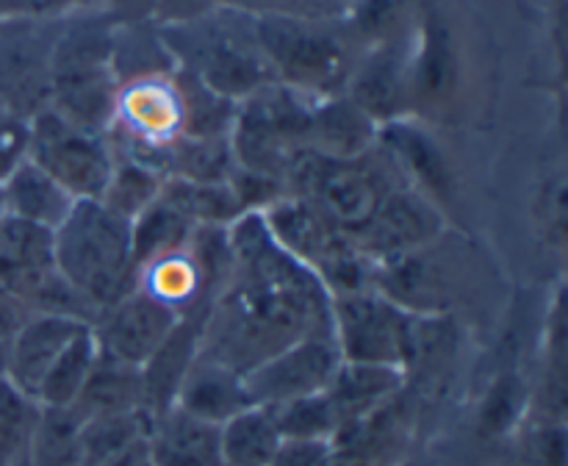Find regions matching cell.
I'll return each mask as SVG.
<instances>
[{
    "instance_id": "1",
    "label": "cell",
    "mask_w": 568,
    "mask_h": 466,
    "mask_svg": "<svg viewBox=\"0 0 568 466\" xmlns=\"http://www.w3.org/2000/svg\"><path fill=\"white\" fill-rule=\"evenodd\" d=\"M233 272L205 316L200 355L247 375L297 338L331 327V292L272 239L261 211L231 227Z\"/></svg>"
},
{
    "instance_id": "2",
    "label": "cell",
    "mask_w": 568,
    "mask_h": 466,
    "mask_svg": "<svg viewBox=\"0 0 568 466\" xmlns=\"http://www.w3.org/2000/svg\"><path fill=\"white\" fill-rule=\"evenodd\" d=\"M159 33L178 70L189 72L231 103L239 105L270 83H277L255 37L253 14L220 6L203 20L159 28Z\"/></svg>"
},
{
    "instance_id": "3",
    "label": "cell",
    "mask_w": 568,
    "mask_h": 466,
    "mask_svg": "<svg viewBox=\"0 0 568 466\" xmlns=\"http://www.w3.org/2000/svg\"><path fill=\"white\" fill-rule=\"evenodd\" d=\"M50 109L72 125L105 136L114 120L120 78L114 70V20L92 11L70 14L50 50Z\"/></svg>"
},
{
    "instance_id": "4",
    "label": "cell",
    "mask_w": 568,
    "mask_h": 466,
    "mask_svg": "<svg viewBox=\"0 0 568 466\" xmlns=\"http://www.w3.org/2000/svg\"><path fill=\"white\" fill-rule=\"evenodd\" d=\"M53 259L59 275L98 314L136 286L131 222L100 200H75L67 220L53 231Z\"/></svg>"
},
{
    "instance_id": "5",
    "label": "cell",
    "mask_w": 568,
    "mask_h": 466,
    "mask_svg": "<svg viewBox=\"0 0 568 466\" xmlns=\"http://www.w3.org/2000/svg\"><path fill=\"white\" fill-rule=\"evenodd\" d=\"M255 37L275 72V81L308 100L347 92L349 78L364 55L344 17H255Z\"/></svg>"
},
{
    "instance_id": "6",
    "label": "cell",
    "mask_w": 568,
    "mask_h": 466,
    "mask_svg": "<svg viewBox=\"0 0 568 466\" xmlns=\"http://www.w3.org/2000/svg\"><path fill=\"white\" fill-rule=\"evenodd\" d=\"M308 122L311 100L283 83H270L236 105L227 133L233 161L286 186L288 172L308 153Z\"/></svg>"
},
{
    "instance_id": "7",
    "label": "cell",
    "mask_w": 568,
    "mask_h": 466,
    "mask_svg": "<svg viewBox=\"0 0 568 466\" xmlns=\"http://www.w3.org/2000/svg\"><path fill=\"white\" fill-rule=\"evenodd\" d=\"M419 316L375 286L331 294V327L342 361L408 369Z\"/></svg>"
},
{
    "instance_id": "8",
    "label": "cell",
    "mask_w": 568,
    "mask_h": 466,
    "mask_svg": "<svg viewBox=\"0 0 568 466\" xmlns=\"http://www.w3.org/2000/svg\"><path fill=\"white\" fill-rule=\"evenodd\" d=\"M26 159L48 172L75 200H100L116 153L109 136L72 125L48 105L28 120Z\"/></svg>"
},
{
    "instance_id": "9",
    "label": "cell",
    "mask_w": 568,
    "mask_h": 466,
    "mask_svg": "<svg viewBox=\"0 0 568 466\" xmlns=\"http://www.w3.org/2000/svg\"><path fill=\"white\" fill-rule=\"evenodd\" d=\"M338 366H342V353L333 338V327H325L297 338L264 364L250 369L244 375V386L253 405L272 408L288 399L327 392Z\"/></svg>"
},
{
    "instance_id": "10",
    "label": "cell",
    "mask_w": 568,
    "mask_h": 466,
    "mask_svg": "<svg viewBox=\"0 0 568 466\" xmlns=\"http://www.w3.org/2000/svg\"><path fill=\"white\" fill-rule=\"evenodd\" d=\"M37 20L26 17L0 26V103L22 120H31L50 103L48 70L55 31L48 33Z\"/></svg>"
},
{
    "instance_id": "11",
    "label": "cell",
    "mask_w": 568,
    "mask_h": 466,
    "mask_svg": "<svg viewBox=\"0 0 568 466\" xmlns=\"http://www.w3.org/2000/svg\"><path fill=\"white\" fill-rule=\"evenodd\" d=\"M444 233V216L433 200L416 192L408 183H399L383 200L375 220L353 239L355 247L372 266L436 244Z\"/></svg>"
},
{
    "instance_id": "12",
    "label": "cell",
    "mask_w": 568,
    "mask_h": 466,
    "mask_svg": "<svg viewBox=\"0 0 568 466\" xmlns=\"http://www.w3.org/2000/svg\"><path fill=\"white\" fill-rule=\"evenodd\" d=\"M181 316L170 305L150 297L142 288H131L125 297L100 311L92 322V333L103 353L142 369L155 350L170 338Z\"/></svg>"
},
{
    "instance_id": "13",
    "label": "cell",
    "mask_w": 568,
    "mask_h": 466,
    "mask_svg": "<svg viewBox=\"0 0 568 466\" xmlns=\"http://www.w3.org/2000/svg\"><path fill=\"white\" fill-rule=\"evenodd\" d=\"M460 64L449 28L436 14H425L410 33L408 92L410 114H436L458 92Z\"/></svg>"
},
{
    "instance_id": "14",
    "label": "cell",
    "mask_w": 568,
    "mask_h": 466,
    "mask_svg": "<svg viewBox=\"0 0 568 466\" xmlns=\"http://www.w3.org/2000/svg\"><path fill=\"white\" fill-rule=\"evenodd\" d=\"M410 33L403 39H394V42L364 50L347 83V92H344L377 125H386V122L394 120H408L410 116Z\"/></svg>"
},
{
    "instance_id": "15",
    "label": "cell",
    "mask_w": 568,
    "mask_h": 466,
    "mask_svg": "<svg viewBox=\"0 0 568 466\" xmlns=\"http://www.w3.org/2000/svg\"><path fill=\"white\" fill-rule=\"evenodd\" d=\"M83 327H89L87 322L70 320V316L31 314L6 344V377L28 397L37 399L39 383Z\"/></svg>"
},
{
    "instance_id": "16",
    "label": "cell",
    "mask_w": 568,
    "mask_h": 466,
    "mask_svg": "<svg viewBox=\"0 0 568 466\" xmlns=\"http://www.w3.org/2000/svg\"><path fill=\"white\" fill-rule=\"evenodd\" d=\"M377 148L388 155L394 170L408 186L442 203L453 194V172L438 144L410 120H394L377 131Z\"/></svg>"
},
{
    "instance_id": "17",
    "label": "cell",
    "mask_w": 568,
    "mask_h": 466,
    "mask_svg": "<svg viewBox=\"0 0 568 466\" xmlns=\"http://www.w3.org/2000/svg\"><path fill=\"white\" fill-rule=\"evenodd\" d=\"M144 442L155 466H222V425L197 419L178 405L150 419Z\"/></svg>"
},
{
    "instance_id": "18",
    "label": "cell",
    "mask_w": 568,
    "mask_h": 466,
    "mask_svg": "<svg viewBox=\"0 0 568 466\" xmlns=\"http://www.w3.org/2000/svg\"><path fill=\"white\" fill-rule=\"evenodd\" d=\"M53 272V231L11 214L0 216V286L28 305V297Z\"/></svg>"
},
{
    "instance_id": "19",
    "label": "cell",
    "mask_w": 568,
    "mask_h": 466,
    "mask_svg": "<svg viewBox=\"0 0 568 466\" xmlns=\"http://www.w3.org/2000/svg\"><path fill=\"white\" fill-rule=\"evenodd\" d=\"M377 125L347 94L311 100L308 150L325 159H361L377 144Z\"/></svg>"
},
{
    "instance_id": "20",
    "label": "cell",
    "mask_w": 568,
    "mask_h": 466,
    "mask_svg": "<svg viewBox=\"0 0 568 466\" xmlns=\"http://www.w3.org/2000/svg\"><path fill=\"white\" fill-rule=\"evenodd\" d=\"M172 405L197 416V419L225 425L236 414L253 408V399L244 386V375L197 353V358L192 361L181 386H178Z\"/></svg>"
},
{
    "instance_id": "21",
    "label": "cell",
    "mask_w": 568,
    "mask_h": 466,
    "mask_svg": "<svg viewBox=\"0 0 568 466\" xmlns=\"http://www.w3.org/2000/svg\"><path fill=\"white\" fill-rule=\"evenodd\" d=\"M403 386L405 369H397V366L342 361L325 394L342 427H349L364 419H372L377 411L386 408Z\"/></svg>"
},
{
    "instance_id": "22",
    "label": "cell",
    "mask_w": 568,
    "mask_h": 466,
    "mask_svg": "<svg viewBox=\"0 0 568 466\" xmlns=\"http://www.w3.org/2000/svg\"><path fill=\"white\" fill-rule=\"evenodd\" d=\"M6 211L17 220L55 231L75 205V197L59 186L44 170H39L31 159H22L3 181Z\"/></svg>"
},
{
    "instance_id": "23",
    "label": "cell",
    "mask_w": 568,
    "mask_h": 466,
    "mask_svg": "<svg viewBox=\"0 0 568 466\" xmlns=\"http://www.w3.org/2000/svg\"><path fill=\"white\" fill-rule=\"evenodd\" d=\"M70 411L78 416V422L94 419V416L128 414V411H144L142 369L98 347V361H94L92 372H89L87 386H83L81 397L75 399Z\"/></svg>"
},
{
    "instance_id": "24",
    "label": "cell",
    "mask_w": 568,
    "mask_h": 466,
    "mask_svg": "<svg viewBox=\"0 0 568 466\" xmlns=\"http://www.w3.org/2000/svg\"><path fill=\"white\" fill-rule=\"evenodd\" d=\"M94 361H98V338H94L92 325H89L53 361L44 381L39 383L37 403L42 408H72L75 399L81 397L83 386H87Z\"/></svg>"
},
{
    "instance_id": "25",
    "label": "cell",
    "mask_w": 568,
    "mask_h": 466,
    "mask_svg": "<svg viewBox=\"0 0 568 466\" xmlns=\"http://www.w3.org/2000/svg\"><path fill=\"white\" fill-rule=\"evenodd\" d=\"M194 227L197 225L183 211H178L164 194H159L155 203H150L136 220H131V250L136 270L159 255L186 247Z\"/></svg>"
},
{
    "instance_id": "26",
    "label": "cell",
    "mask_w": 568,
    "mask_h": 466,
    "mask_svg": "<svg viewBox=\"0 0 568 466\" xmlns=\"http://www.w3.org/2000/svg\"><path fill=\"white\" fill-rule=\"evenodd\" d=\"M281 433L261 405L242 411L222 425V466H272Z\"/></svg>"
},
{
    "instance_id": "27",
    "label": "cell",
    "mask_w": 568,
    "mask_h": 466,
    "mask_svg": "<svg viewBox=\"0 0 568 466\" xmlns=\"http://www.w3.org/2000/svg\"><path fill=\"white\" fill-rule=\"evenodd\" d=\"M161 194H164L178 211H183L194 225L231 227L239 216L247 214L227 181L194 183V181H181V178H166Z\"/></svg>"
},
{
    "instance_id": "28",
    "label": "cell",
    "mask_w": 568,
    "mask_h": 466,
    "mask_svg": "<svg viewBox=\"0 0 568 466\" xmlns=\"http://www.w3.org/2000/svg\"><path fill=\"white\" fill-rule=\"evenodd\" d=\"M164 181L166 178L161 175L159 170H153V166L116 155L109 183H105L103 194H100V203L109 211H114L116 216L131 222L136 220L150 203L159 200Z\"/></svg>"
},
{
    "instance_id": "29",
    "label": "cell",
    "mask_w": 568,
    "mask_h": 466,
    "mask_svg": "<svg viewBox=\"0 0 568 466\" xmlns=\"http://www.w3.org/2000/svg\"><path fill=\"white\" fill-rule=\"evenodd\" d=\"M344 22L361 48H377L414 31V0H353Z\"/></svg>"
},
{
    "instance_id": "30",
    "label": "cell",
    "mask_w": 568,
    "mask_h": 466,
    "mask_svg": "<svg viewBox=\"0 0 568 466\" xmlns=\"http://www.w3.org/2000/svg\"><path fill=\"white\" fill-rule=\"evenodd\" d=\"M42 405L17 388L9 377H0V466H20L28 460L33 430Z\"/></svg>"
},
{
    "instance_id": "31",
    "label": "cell",
    "mask_w": 568,
    "mask_h": 466,
    "mask_svg": "<svg viewBox=\"0 0 568 466\" xmlns=\"http://www.w3.org/2000/svg\"><path fill=\"white\" fill-rule=\"evenodd\" d=\"M150 416L144 411H128V414H109L83 419L78 427L83 466H100L116 455L120 449L131 447L133 442L148 436Z\"/></svg>"
},
{
    "instance_id": "32",
    "label": "cell",
    "mask_w": 568,
    "mask_h": 466,
    "mask_svg": "<svg viewBox=\"0 0 568 466\" xmlns=\"http://www.w3.org/2000/svg\"><path fill=\"white\" fill-rule=\"evenodd\" d=\"M78 416L70 408H42L33 430L28 466H83Z\"/></svg>"
},
{
    "instance_id": "33",
    "label": "cell",
    "mask_w": 568,
    "mask_h": 466,
    "mask_svg": "<svg viewBox=\"0 0 568 466\" xmlns=\"http://www.w3.org/2000/svg\"><path fill=\"white\" fill-rule=\"evenodd\" d=\"M272 414L281 438H303V442H333L342 430L336 411H333L327 394H311V397L288 399V403L266 408Z\"/></svg>"
},
{
    "instance_id": "34",
    "label": "cell",
    "mask_w": 568,
    "mask_h": 466,
    "mask_svg": "<svg viewBox=\"0 0 568 466\" xmlns=\"http://www.w3.org/2000/svg\"><path fill=\"white\" fill-rule=\"evenodd\" d=\"M227 9L253 17H305V20H342L353 0H222Z\"/></svg>"
},
{
    "instance_id": "35",
    "label": "cell",
    "mask_w": 568,
    "mask_h": 466,
    "mask_svg": "<svg viewBox=\"0 0 568 466\" xmlns=\"http://www.w3.org/2000/svg\"><path fill=\"white\" fill-rule=\"evenodd\" d=\"M28 153V120L0 103V183Z\"/></svg>"
},
{
    "instance_id": "36",
    "label": "cell",
    "mask_w": 568,
    "mask_h": 466,
    "mask_svg": "<svg viewBox=\"0 0 568 466\" xmlns=\"http://www.w3.org/2000/svg\"><path fill=\"white\" fill-rule=\"evenodd\" d=\"M222 0H159L150 14V22L155 28H172V26H189L194 20H203L211 11H216Z\"/></svg>"
},
{
    "instance_id": "37",
    "label": "cell",
    "mask_w": 568,
    "mask_h": 466,
    "mask_svg": "<svg viewBox=\"0 0 568 466\" xmlns=\"http://www.w3.org/2000/svg\"><path fill=\"white\" fill-rule=\"evenodd\" d=\"M519 386L514 381H503L491 392L486 405V425L494 433H505L510 427V422L516 419V411H519Z\"/></svg>"
},
{
    "instance_id": "38",
    "label": "cell",
    "mask_w": 568,
    "mask_h": 466,
    "mask_svg": "<svg viewBox=\"0 0 568 466\" xmlns=\"http://www.w3.org/2000/svg\"><path fill=\"white\" fill-rule=\"evenodd\" d=\"M28 316H31V308L17 294L0 286V342L9 344V338L26 325Z\"/></svg>"
},
{
    "instance_id": "39",
    "label": "cell",
    "mask_w": 568,
    "mask_h": 466,
    "mask_svg": "<svg viewBox=\"0 0 568 466\" xmlns=\"http://www.w3.org/2000/svg\"><path fill=\"white\" fill-rule=\"evenodd\" d=\"M109 6V0H31L33 17H70L81 11H94Z\"/></svg>"
},
{
    "instance_id": "40",
    "label": "cell",
    "mask_w": 568,
    "mask_h": 466,
    "mask_svg": "<svg viewBox=\"0 0 568 466\" xmlns=\"http://www.w3.org/2000/svg\"><path fill=\"white\" fill-rule=\"evenodd\" d=\"M159 0H109L105 14L114 22H150Z\"/></svg>"
},
{
    "instance_id": "41",
    "label": "cell",
    "mask_w": 568,
    "mask_h": 466,
    "mask_svg": "<svg viewBox=\"0 0 568 466\" xmlns=\"http://www.w3.org/2000/svg\"><path fill=\"white\" fill-rule=\"evenodd\" d=\"M100 466H155V464L150 460L148 442H144V438H139V442H133L131 447H125V449H120L116 455H111V458L103 460Z\"/></svg>"
},
{
    "instance_id": "42",
    "label": "cell",
    "mask_w": 568,
    "mask_h": 466,
    "mask_svg": "<svg viewBox=\"0 0 568 466\" xmlns=\"http://www.w3.org/2000/svg\"><path fill=\"white\" fill-rule=\"evenodd\" d=\"M26 17H33L31 0H0V26L3 22L26 20Z\"/></svg>"
},
{
    "instance_id": "43",
    "label": "cell",
    "mask_w": 568,
    "mask_h": 466,
    "mask_svg": "<svg viewBox=\"0 0 568 466\" xmlns=\"http://www.w3.org/2000/svg\"><path fill=\"white\" fill-rule=\"evenodd\" d=\"M0 377H6V342H0Z\"/></svg>"
},
{
    "instance_id": "44",
    "label": "cell",
    "mask_w": 568,
    "mask_h": 466,
    "mask_svg": "<svg viewBox=\"0 0 568 466\" xmlns=\"http://www.w3.org/2000/svg\"><path fill=\"white\" fill-rule=\"evenodd\" d=\"M9 211H6V194H3V183H0V216H6Z\"/></svg>"
}]
</instances>
